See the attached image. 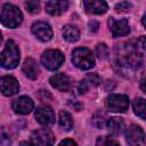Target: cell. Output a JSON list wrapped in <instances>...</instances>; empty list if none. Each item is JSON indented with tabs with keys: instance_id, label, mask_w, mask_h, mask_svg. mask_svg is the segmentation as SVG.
I'll return each instance as SVG.
<instances>
[{
	"instance_id": "obj_9",
	"label": "cell",
	"mask_w": 146,
	"mask_h": 146,
	"mask_svg": "<svg viewBox=\"0 0 146 146\" xmlns=\"http://www.w3.org/2000/svg\"><path fill=\"white\" fill-rule=\"evenodd\" d=\"M32 33L41 41H49L52 38V30L46 22H36L32 25Z\"/></svg>"
},
{
	"instance_id": "obj_1",
	"label": "cell",
	"mask_w": 146,
	"mask_h": 146,
	"mask_svg": "<svg viewBox=\"0 0 146 146\" xmlns=\"http://www.w3.org/2000/svg\"><path fill=\"white\" fill-rule=\"evenodd\" d=\"M23 21L22 11L11 3H6L2 6L1 10V23L6 27L15 29Z\"/></svg>"
},
{
	"instance_id": "obj_25",
	"label": "cell",
	"mask_w": 146,
	"mask_h": 146,
	"mask_svg": "<svg viewBox=\"0 0 146 146\" xmlns=\"http://www.w3.org/2000/svg\"><path fill=\"white\" fill-rule=\"evenodd\" d=\"M96 55L100 58V59H104L108 56V48L105 43H98L96 46Z\"/></svg>"
},
{
	"instance_id": "obj_11",
	"label": "cell",
	"mask_w": 146,
	"mask_h": 146,
	"mask_svg": "<svg viewBox=\"0 0 146 146\" xmlns=\"http://www.w3.org/2000/svg\"><path fill=\"white\" fill-rule=\"evenodd\" d=\"M11 107L18 114H29L33 110L34 103H33V100L30 97H27V96H21V97L16 98L13 102Z\"/></svg>"
},
{
	"instance_id": "obj_21",
	"label": "cell",
	"mask_w": 146,
	"mask_h": 146,
	"mask_svg": "<svg viewBox=\"0 0 146 146\" xmlns=\"http://www.w3.org/2000/svg\"><path fill=\"white\" fill-rule=\"evenodd\" d=\"M59 125L62 129H64L65 131H70L73 128V120L72 116L66 112V111H62L59 113Z\"/></svg>"
},
{
	"instance_id": "obj_24",
	"label": "cell",
	"mask_w": 146,
	"mask_h": 146,
	"mask_svg": "<svg viewBox=\"0 0 146 146\" xmlns=\"http://www.w3.org/2000/svg\"><path fill=\"white\" fill-rule=\"evenodd\" d=\"M133 49L141 55H146V36H140L135 41Z\"/></svg>"
},
{
	"instance_id": "obj_2",
	"label": "cell",
	"mask_w": 146,
	"mask_h": 146,
	"mask_svg": "<svg viewBox=\"0 0 146 146\" xmlns=\"http://www.w3.org/2000/svg\"><path fill=\"white\" fill-rule=\"evenodd\" d=\"M19 62V50L13 40L7 41L5 49L1 52V65L5 68L11 70L18 65Z\"/></svg>"
},
{
	"instance_id": "obj_4",
	"label": "cell",
	"mask_w": 146,
	"mask_h": 146,
	"mask_svg": "<svg viewBox=\"0 0 146 146\" xmlns=\"http://www.w3.org/2000/svg\"><path fill=\"white\" fill-rule=\"evenodd\" d=\"M63 62L64 55L62 54V51L57 49H48L41 56V63L43 64V66L51 71H55L58 67H60Z\"/></svg>"
},
{
	"instance_id": "obj_32",
	"label": "cell",
	"mask_w": 146,
	"mask_h": 146,
	"mask_svg": "<svg viewBox=\"0 0 146 146\" xmlns=\"http://www.w3.org/2000/svg\"><path fill=\"white\" fill-rule=\"evenodd\" d=\"M140 89H141L144 92H146V78H144V79L140 81Z\"/></svg>"
},
{
	"instance_id": "obj_15",
	"label": "cell",
	"mask_w": 146,
	"mask_h": 146,
	"mask_svg": "<svg viewBox=\"0 0 146 146\" xmlns=\"http://www.w3.org/2000/svg\"><path fill=\"white\" fill-rule=\"evenodd\" d=\"M68 8L67 0H50L46 5V11L52 16L62 15Z\"/></svg>"
},
{
	"instance_id": "obj_17",
	"label": "cell",
	"mask_w": 146,
	"mask_h": 146,
	"mask_svg": "<svg viewBox=\"0 0 146 146\" xmlns=\"http://www.w3.org/2000/svg\"><path fill=\"white\" fill-rule=\"evenodd\" d=\"M22 68H23L24 74L29 79H31V80L36 79L38 75H39V67L36 65V62L33 58H30V57L26 58L24 60V64H23V67Z\"/></svg>"
},
{
	"instance_id": "obj_27",
	"label": "cell",
	"mask_w": 146,
	"mask_h": 146,
	"mask_svg": "<svg viewBox=\"0 0 146 146\" xmlns=\"http://www.w3.org/2000/svg\"><path fill=\"white\" fill-rule=\"evenodd\" d=\"M131 3L128 2V1H123V2H120L115 6V10L119 11V13H124V11H128L131 9Z\"/></svg>"
},
{
	"instance_id": "obj_26",
	"label": "cell",
	"mask_w": 146,
	"mask_h": 146,
	"mask_svg": "<svg viewBox=\"0 0 146 146\" xmlns=\"http://www.w3.org/2000/svg\"><path fill=\"white\" fill-rule=\"evenodd\" d=\"M84 80L87 81V83L89 86H94V87H96L100 83V76L97 73H89Z\"/></svg>"
},
{
	"instance_id": "obj_31",
	"label": "cell",
	"mask_w": 146,
	"mask_h": 146,
	"mask_svg": "<svg viewBox=\"0 0 146 146\" xmlns=\"http://www.w3.org/2000/svg\"><path fill=\"white\" fill-rule=\"evenodd\" d=\"M89 26H90V30L97 31V29H98V23H97V22H90V23H89Z\"/></svg>"
},
{
	"instance_id": "obj_18",
	"label": "cell",
	"mask_w": 146,
	"mask_h": 146,
	"mask_svg": "<svg viewBox=\"0 0 146 146\" xmlns=\"http://www.w3.org/2000/svg\"><path fill=\"white\" fill-rule=\"evenodd\" d=\"M107 129L112 135H121L124 130V122L121 117H111L107 122Z\"/></svg>"
},
{
	"instance_id": "obj_12",
	"label": "cell",
	"mask_w": 146,
	"mask_h": 146,
	"mask_svg": "<svg viewBox=\"0 0 146 146\" xmlns=\"http://www.w3.org/2000/svg\"><path fill=\"white\" fill-rule=\"evenodd\" d=\"M0 88H1L2 95L13 96V95L18 92L19 84H18V81L15 78H13L10 75H7V76H2L0 79Z\"/></svg>"
},
{
	"instance_id": "obj_20",
	"label": "cell",
	"mask_w": 146,
	"mask_h": 146,
	"mask_svg": "<svg viewBox=\"0 0 146 146\" xmlns=\"http://www.w3.org/2000/svg\"><path fill=\"white\" fill-rule=\"evenodd\" d=\"M132 106H133V111L136 115L143 120H146V100L144 98L138 97L133 100Z\"/></svg>"
},
{
	"instance_id": "obj_29",
	"label": "cell",
	"mask_w": 146,
	"mask_h": 146,
	"mask_svg": "<svg viewBox=\"0 0 146 146\" xmlns=\"http://www.w3.org/2000/svg\"><path fill=\"white\" fill-rule=\"evenodd\" d=\"M88 87H89V84L87 83L86 80L80 81L79 84H78V91H79V94H84L88 90Z\"/></svg>"
},
{
	"instance_id": "obj_28",
	"label": "cell",
	"mask_w": 146,
	"mask_h": 146,
	"mask_svg": "<svg viewBox=\"0 0 146 146\" xmlns=\"http://www.w3.org/2000/svg\"><path fill=\"white\" fill-rule=\"evenodd\" d=\"M110 144H113V145H117L119 143L116 140H113L111 139L110 137H100L97 139V145H110Z\"/></svg>"
},
{
	"instance_id": "obj_10",
	"label": "cell",
	"mask_w": 146,
	"mask_h": 146,
	"mask_svg": "<svg viewBox=\"0 0 146 146\" xmlns=\"http://www.w3.org/2000/svg\"><path fill=\"white\" fill-rule=\"evenodd\" d=\"M35 119L42 125H50L55 121V113L50 106L42 105L35 111Z\"/></svg>"
},
{
	"instance_id": "obj_13",
	"label": "cell",
	"mask_w": 146,
	"mask_h": 146,
	"mask_svg": "<svg viewBox=\"0 0 146 146\" xmlns=\"http://www.w3.org/2000/svg\"><path fill=\"white\" fill-rule=\"evenodd\" d=\"M122 62L127 67L132 68V70H137L141 66L143 57H141V54H139L137 50H135L132 48L131 50H128V52L123 57Z\"/></svg>"
},
{
	"instance_id": "obj_16",
	"label": "cell",
	"mask_w": 146,
	"mask_h": 146,
	"mask_svg": "<svg viewBox=\"0 0 146 146\" xmlns=\"http://www.w3.org/2000/svg\"><path fill=\"white\" fill-rule=\"evenodd\" d=\"M83 6L88 13L102 15L107 10V3L105 0H83Z\"/></svg>"
},
{
	"instance_id": "obj_23",
	"label": "cell",
	"mask_w": 146,
	"mask_h": 146,
	"mask_svg": "<svg viewBox=\"0 0 146 146\" xmlns=\"http://www.w3.org/2000/svg\"><path fill=\"white\" fill-rule=\"evenodd\" d=\"M106 123V116L103 113H96L92 116V124L94 127H96L97 129H102L105 127Z\"/></svg>"
},
{
	"instance_id": "obj_5",
	"label": "cell",
	"mask_w": 146,
	"mask_h": 146,
	"mask_svg": "<svg viewBox=\"0 0 146 146\" xmlns=\"http://www.w3.org/2000/svg\"><path fill=\"white\" fill-rule=\"evenodd\" d=\"M105 104L111 112L123 113L129 107V98L125 95H110L106 98Z\"/></svg>"
},
{
	"instance_id": "obj_33",
	"label": "cell",
	"mask_w": 146,
	"mask_h": 146,
	"mask_svg": "<svg viewBox=\"0 0 146 146\" xmlns=\"http://www.w3.org/2000/svg\"><path fill=\"white\" fill-rule=\"evenodd\" d=\"M141 22H143V25H144V26H145V29H146V14L144 15V17H143Z\"/></svg>"
},
{
	"instance_id": "obj_19",
	"label": "cell",
	"mask_w": 146,
	"mask_h": 146,
	"mask_svg": "<svg viewBox=\"0 0 146 146\" xmlns=\"http://www.w3.org/2000/svg\"><path fill=\"white\" fill-rule=\"evenodd\" d=\"M63 36L68 42H75L80 36V32L74 25H65L63 29Z\"/></svg>"
},
{
	"instance_id": "obj_7",
	"label": "cell",
	"mask_w": 146,
	"mask_h": 146,
	"mask_svg": "<svg viewBox=\"0 0 146 146\" xmlns=\"http://www.w3.org/2000/svg\"><path fill=\"white\" fill-rule=\"evenodd\" d=\"M55 137L48 129H38L31 135V144L34 145H52Z\"/></svg>"
},
{
	"instance_id": "obj_30",
	"label": "cell",
	"mask_w": 146,
	"mask_h": 146,
	"mask_svg": "<svg viewBox=\"0 0 146 146\" xmlns=\"http://www.w3.org/2000/svg\"><path fill=\"white\" fill-rule=\"evenodd\" d=\"M59 144H60V145H76V143H75L74 140H72V139H64V140H62Z\"/></svg>"
},
{
	"instance_id": "obj_14",
	"label": "cell",
	"mask_w": 146,
	"mask_h": 146,
	"mask_svg": "<svg viewBox=\"0 0 146 146\" xmlns=\"http://www.w3.org/2000/svg\"><path fill=\"white\" fill-rule=\"evenodd\" d=\"M49 82L55 89L59 91H67L71 88V79L64 73H57L52 75Z\"/></svg>"
},
{
	"instance_id": "obj_6",
	"label": "cell",
	"mask_w": 146,
	"mask_h": 146,
	"mask_svg": "<svg viewBox=\"0 0 146 146\" xmlns=\"http://www.w3.org/2000/svg\"><path fill=\"white\" fill-rule=\"evenodd\" d=\"M125 140L129 145H144L146 143V137L143 129L139 125L131 124L127 129Z\"/></svg>"
},
{
	"instance_id": "obj_8",
	"label": "cell",
	"mask_w": 146,
	"mask_h": 146,
	"mask_svg": "<svg viewBox=\"0 0 146 146\" xmlns=\"http://www.w3.org/2000/svg\"><path fill=\"white\" fill-rule=\"evenodd\" d=\"M108 24H110V29H111V33H112L113 38L124 36V35L129 34V32H130L129 23L124 18L123 19H119V21L110 18Z\"/></svg>"
},
{
	"instance_id": "obj_3",
	"label": "cell",
	"mask_w": 146,
	"mask_h": 146,
	"mask_svg": "<svg viewBox=\"0 0 146 146\" xmlns=\"http://www.w3.org/2000/svg\"><path fill=\"white\" fill-rule=\"evenodd\" d=\"M72 62L80 70H89L95 65L94 55L88 48H76L72 54Z\"/></svg>"
},
{
	"instance_id": "obj_22",
	"label": "cell",
	"mask_w": 146,
	"mask_h": 146,
	"mask_svg": "<svg viewBox=\"0 0 146 146\" xmlns=\"http://www.w3.org/2000/svg\"><path fill=\"white\" fill-rule=\"evenodd\" d=\"M25 8L30 14L35 15L40 11V1L39 0H26Z\"/></svg>"
}]
</instances>
